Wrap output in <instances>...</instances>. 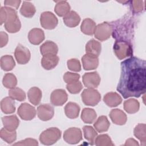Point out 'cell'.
I'll return each instance as SVG.
<instances>
[{
    "mask_svg": "<svg viewBox=\"0 0 146 146\" xmlns=\"http://www.w3.org/2000/svg\"><path fill=\"white\" fill-rule=\"evenodd\" d=\"M36 12L34 5L29 1H24L20 9V13L26 18L33 17Z\"/></svg>",
    "mask_w": 146,
    "mask_h": 146,
    "instance_id": "29",
    "label": "cell"
},
{
    "mask_svg": "<svg viewBox=\"0 0 146 146\" xmlns=\"http://www.w3.org/2000/svg\"><path fill=\"white\" fill-rule=\"evenodd\" d=\"M83 68L85 70H91L96 68L99 64L98 57L93 56L88 54H85L82 58Z\"/></svg>",
    "mask_w": 146,
    "mask_h": 146,
    "instance_id": "20",
    "label": "cell"
},
{
    "mask_svg": "<svg viewBox=\"0 0 146 146\" xmlns=\"http://www.w3.org/2000/svg\"><path fill=\"white\" fill-rule=\"evenodd\" d=\"M97 117L96 113L94 109L90 108H84L81 113L82 121L87 124H91L94 122Z\"/></svg>",
    "mask_w": 146,
    "mask_h": 146,
    "instance_id": "30",
    "label": "cell"
},
{
    "mask_svg": "<svg viewBox=\"0 0 146 146\" xmlns=\"http://www.w3.org/2000/svg\"><path fill=\"white\" fill-rule=\"evenodd\" d=\"M95 143L98 146H113L114 144L112 143L110 137L107 134H102L97 136Z\"/></svg>",
    "mask_w": 146,
    "mask_h": 146,
    "instance_id": "38",
    "label": "cell"
},
{
    "mask_svg": "<svg viewBox=\"0 0 146 146\" xmlns=\"http://www.w3.org/2000/svg\"><path fill=\"white\" fill-rule=\"evenodd\" d=\"M21 3V1H17V0H14V1L6 0L4 1V4L6 7H11L14 9H15V10L18 9Z\"/></svg>",
    "mask_w": 146,
    "mask_h": 146,
    "instance_id": "44",
    "label": "cell"
},
{
    "mask_svg": "<svg viewBox=\"0 0 146 146\" xmlns=\"http://www.w3.org/2000/svg\"><path fill=\"white\" fill-rule=\"evenodd\" d=\"M18 114L24 120H31L36 116V110L31 105L24 103L21 104L18 108Z\"/></svg>",
    "mask_w": 146,
    "mask_h": 146,
    "instance_id": "9",
    "label": "cell"
},
{
    "mask_svg": "<svg viewBox=\"0 0 146 146\" xmlns=\"http://www.w3.org/2000/svg\"><path fill=\"white\" fill-rule=\"evenodd\" d=\"M110 121H108L107 116L104 115L99 116L97 120L94 124V128L98 132H103L107 131L110 127Z\"/></svg>",
    "mask_w": 146,
    "mask_h": 146,
    "instance_id": "28",
    "label": "cell"
},
{
    "mask_svg": "<svg viewBox=\"0 0 146 146\" xmlns=\"http://www.w3.org/2000/svg\"><path fill=\"white\" fill-rule=\"evenodd\" d=\"M144 60L131 56L121 63V74L117 91L127 99L145 94L146 66Z\"/></svg>",
    "mask_w": 146,
    "mask_h": 146,
    "instance_id": "1",
    "label": "cell"
},
{
    "mask_svg": "<svg viewBox=\"0 0 146 146\" xmlns=\"http://www.w3.org/2000/svg\"><path fill=\"white\" fill-rule=\"evenodd\" d=\"M40 51L43 56L56 55L58 52V47L54 42L47 40L40 46Z\"/></svg>",
    "mask_w": 146,
    "mask_h": 146,
    "instance_id": "17",
    "label": "cell"
},
{
    "mask_svg": "<svg viewBox=\"0 0 146 146\" xmlns=\"http://www.w3.org/2000/svg\"><path fill=\"white\" fill-rule=\"evenodd\" d=\"M3 85L7 88L12 89L16 87L17 79L15 75L12 73L6 74L2 79Z\"/></svg>",
    "mask_w": 146,
    "mask_h": 146,
    "instance_id": "36",
    "label": "cell"
},
{
    "mask_svg": "<svg viewBox=\"0 0 146 146\" xmlns=\"http://www.w3.org/2000/svg\"><path fill=\"white\" fill-rule=\"evenodd\" d=\"M113 51L119 59H123L132 56L133 49L132 44L128 41L123 40H116L113 47Z\"/></svg>",
    "mask_w": 146,
    "mask_h": 146,
    "instance_id": "3",
    "label": "cell"
},
{
    "mask_svg": "<svg viewBox=\"0 0 146 146\" xmlns=\"http://www.w3.org/2000/svg\"><path fill=\"white\" fill-rule=\"evenodd\" d=\"M40 22L42 27L44 29L52 30L57 26L58 20L52 12L44 11L40 14Z\"/></svg>",
    "mask_w": 146,
    "mask_h": 146,
    "instance_id": "7",
    "label": "cell"
},
{
    "mask_svg": "<svg viewBox=\"0 0 146 146\" xmlns=\"http://www.w3.org/2000/svg\"><path fill=\"white\" fill-rule=\"evenodd\" d=\"M82 99L86 106H96L101 99V95L99 91L94 88H86L81 94Z\"/></svg>",
    "mask_w": 146,
    "mask_h": 146,
    "instance_id": "5",
    "label": "cell"
},
{
    "mask_svg": "<svg viewBox=\"0 0 146 146\" xmlns=\"http://www.w3.org/2000/svg\"><path fill=\"white\" fill-rule=\"evenodd\" d=\"M54 8L55 13L59 17H64L70 11V6L66 1H59L56 2Z\"/></svg>",
    "mask_w": 146,
    "mask_h": 146,
    "instance_id": "27",
    "label": "cell"
},
{
    "mask_svg": "<svg viewBox=\"0 0 146 146\" xmlns=\"http://www.w3.org/2000/svg\"><path fill=\"white\" fill-rule=\"evenodd\" d=\"M1 108L2 111L5 114L13 113L15 111L14 99L11 97H6L1 102Z\"/></svg>",
    "mask_w": 146,
    "mask_h": 146,
    "instance_id": "23",
    "label": "cell"
},
{
    "mask_svg": "<svg viewBox=\"0 0 146 146\" xmlns=\"http://www.w3.org/2000/svg\"><path fill=\"white\" fill-rule=\"evenodd\" d=\"M96 26V23L92 19L86 18L81 24L80 30L86 35H92L94 34Z\"/></svg>",
    "mask_w": 146,
    "mask_h": 146,
    "instance_id": "26",
    "label": "cell"
},
{
    "mask_svg": "<svg viewBox=\"0 0 146 146\" xmlns=\"http://www.w3.org/2000/svg\"><path fill=\"white\" fill-rule=\"evenodd\" d=\"M1 67L5 71L12 70L15 66V62L11 55H6L1 58Z\"/></svg>",
    "mask_w": 146,
    "mask_h": 146,
    "instance_id": "31",
    "label": "cell"
},
{
    "mask_svg": "<svg viewBox=\"0 0 146 146\" xmlns=\"http://www.w3.org/2000/svg\"><path fill=\"white\" fill-rule=\"evenodd\" d=\"M103 101L108 106L110 107H115L121 103L122 98L117 93L110 92L107 93L104 96Z\"/></svg>",
    "mask_w": 146,
    "mask_h": 146,
    "instance_id": "21",
    "label": "cell"
},
{
    "mask_svg": "<svg viewBox=\"0 0 146 146\" xmlns=\"http://www.w3.org/2000/svg\"><path fill=\"white\" fill-rule=\"evenodd\" d=\"M8 94L10 97L19 102L24 101L26 99L25 92L23 90L18 87H15L14 88L10 89Z\"/></svg>",
    "mask_w": 146,
    "mask_h": 146,
    "instance_id": "37",
    "label": "cell"
},
{
    "mask_svg": "<svg viewBox=\"0 0 146 146\" xmlns=\"http://www.w3.org/2000/svg\"><path fill=\"white\" fill-rule=\"evenodd\" d=\"M14 56L17 62L19 64H25L29 62L31 54L27 47L21 44H18L15 49Z\"/></svg>",
    "mask_w": 146,
    "mask_h": 146,
    "instance_id": "10",
    "label": "cell"
},
{
    "mask_svg": "<svg viewBox=\"0 0 146 146\" xmlns=\"http://www.w3.org/2000/svg\"><path fill=\"white\" fill-rule=\"evenodd\" d=\"M131 2V7L134 13H139L144 9V1H132Z\"/></svg>",
    "mask_w": 146,
    "mask_h": 146,
    "instance_id": "42",
    "label": "cell"
},
{
    "mask_svg": "<svg viewBox=\"0 0 146 146\" xmlns=\"http://www.w3.org/2000/svg\"><path fill=\"white\" fill-rule=\"evenodd\" d=\"M67 67L69 70L74 72H79L81 71V64L79 60L75 58L70 59L67 62Z\"/></svg>",
    "mask_w": 146,
    "mask_h": 146,
    "instance_id": "40",
    "label": "cell"
},
{
    "mask_svg": "<svg viewBox=\"0 0 146 146\" xmlns=\"http://www.w3.org/2000/svg\"><path fill=\"white\" fill-rule=\"evenodd\" d=\"M64 24L68 27H75L80 22V17L75 11H70L63 17Z\"/></svg>",
    "mask_w": 146,
    "mask_h": 146,
    "instance_id": "22",
    "label": "cell"
},
{
    "mask_svg": "<svg viewBox=\"0 0 146 146\" xmlns=\"http://www.w3.org/2000/svg\"><path fill=\"white\" fill-rule=\"evenodd\" d=\"M59 60V58L56 55H45L43 56L41 60V64L45 70H50L57 66Z\"/></svg>",
    "mask_w": 146,
    "mask_h": 146,
    "instance_id": "19",
    "label": "cell"
},
{
    "mask_svg": "<svg viewBox=\"0 0 146 146\" xmlns=\"http://www.w3.org/2000/svg\"><path fill=\"white\" fill-rule=\"evenodd\" d=\"M29 42L34 45H38L44 39V31L39 28L31 29L28 34Z\"/></svg>",
    "mask_w": 146,
    "mask_h": 146,
    "instance_id": "14",
    "label": "cell"
},
{
    "mask_svg": "<svg viewBox=\"0 0 146 146\" xmlns=\"http://www.w3.org/2000/svg\"><path fill=\"white\" fill-rule=\"evenodd\" d=\"M84 137L91 145H94L98 133L92 126L85 125L83 128Z\"/></svg>",
    "mask_w": 146,
    "mask_h": 146,
    "instance_id": "34",
    "label": "cell"
},
{
    "mask_svg": "<svg viewBox=\"0 0 146 146\" xmlns=\"http://www.w3.org/2000/svg\"><path fill=\"white\" fill-rule=\"evenodd\" d=\"M61 135L62 132L59 129L56 127H51L41 133L39 136V140L44 145H52L60 139Z\"/></svg>",
    "mask_w": 146,
    "mask_h": 146,
    "instance_id": "4",
    "label": "cell"
},
{
    "mask_svg": "<svg viewBox=\"0 0 146 146\" xmlns=\"http://www.w3.org/2000/svg\"><path fill=\"white\" fill-rule=\"evenodd\" d=\"M9 37L8 35L3 31H1L0 33V47H3L5 46L8 43Z\"/></svg>",
    "mask_w": 146,
    "mask_h": 146,
    "instance_id": "45",
    "label": "cell"
},
{
    "mask_svg": "<svg viewBox=\"0 0 146 146\" xmlns=\"http://www.w3.org/2000/svg\"><path fill=\"white\" fill-rule=\"evenodd\" d=\"M2 121L4 128L11 131H15L19 125V120L14 115L2 117Z\"/></svg>",
    "mask_w": 146,
    "mask_h": 146,
    "instance_id": "18",
    "label": "cell"
},
{
    "mask_svg": "<svg viewBox=\"0 0 146 146\" xmlns=\"http://www.w3.org/2000/svg\"><path fill=\"white\" fill-rule=\"evenodd\" d=\"M6 19V13L5 7H1L0 9V22L1 25L5 23Z\"/></svg>",
    "mask_w": 146,
    "mask_h": 146,
    "instance_id": "46",
    "label": "cell"
},
{
    "mask_svg": "<svg viewBox=\"0 0 146 146\" xmlns=\"http://www.w3.org/2000/svg\"><path fill=\"white\" fill-rule=\"evenodd\" d=\"M54 115V110L52 106L48 104H42L37 108V115L42 121H48L52 118Z\"/></svg>",
    "mask_w": 146,
    "mask_h": 146,
    "instance_id": "12",
    "label": "cell"
},
{
    "mask_svg": "<svg viewBox=\"0 0 146 146\" xmlns=\"http://www.w3.org/2000/svg\"><path fill=\"white\" fill-rule=\"evenodd\" d=\"M0 137L7 143L11 144L16 140L17 133L15 131H11L5 128H2L0 131Z\"/></svg>",
    "mask_w": 146,
    "mask_h": 146,
    "instance_id": "35",
    "label": "cell"
},
{
    "mask_svg": "<svg viewBox=\"0 0 146 146\" xmlns=\"http://www.w3.org/2000/svg\"><path fill=\"white\" fill-rule=\"evenodd\" d=\"M84 85L89 88H95L98 87L100 82V77L97 72L85 73L83 77Z\"/></svg>",
    "mask_w": 146,
    "mask_h": 146,
    "instance_id": "11",
    "label": "cell"
},
{
    "mask_svg": "<svg viewBox=\"0 0 146 146\" xmlns=\"http://www.w3.org/2000/svg\"><path fill=\"white\" fill-rule=\"evenodd\" d=\"M85 50L87 54L98 58L101 52L102 46L99 42L91 39L87 43Z\"/></svg>",
    "mask_w": 146,
    "mask_h": 146,
    "instance_id": "15",
    "label": "cell"
},
{
    "mask_svg": "<svg viewBox=\"0 0 146 146\" xmlns=\"http://www.w3.org/2000/svg\"><path fill=\"white\" fill-rule=\"evenodd\" d=\"M38 145V142L37 140L31 138H27L25 140L19 141L13 144V145H33L35 146Z\"/></svg>",
    "mask_w": 146,
    "mask_h": 146,
    "instance_id": "43",
    "label": "cell"
},
{
    "mask_svg": "<svg viewBox=\"0 0 146 146\" xmlns=\"http://www.w3.org/2000/svg\"><path fill=\"white\" fill-rule=\"evenodd\" d=\"M139 108V102L135 99H129L124 102V109L128 113H135L137 112Z\"/></svg>",
    "mask_w": 146,
    "mask_h": 146,
    "instance_id": "33",
    "label": "cell"
},
{
    "mask_svg": "<svg viewBox=\"0 0 146 146\" xmlns=\"http://www.w3.org/2000/svg\"><path fill=\"white\" fill-rule=\"evenodd\" d=\"M64 140L70 144H75L82 140V132L80 128L71 127L66 129L63 134Z\"/></svg>",
    "mask_w": 146,
    "mask_h": 146,
    "instance_id": "8",
    "label": "cell"
},
{
    "mask_svg": "<svg viewBox=\"0 0 146 146\" xmlns=\"http://www.w3.org/2000/svg\"><path fill=\"white\" fill-rule=\"evenodd\" d=\"M124 145H137V146H139V144L136 140H135L133 139L130 138V139H127L125 141Z\"/></svg>",
    "mask_w": 146,
    "mask_h": 146,
    "instance_id": "47",
    "label": "cell"
},
{
    "mask_svg": "<svg viewBox=\"0 0 146 146\" xmlns=\"http://www.w3.org/2000/svg\"><path fill=\"white\" fill-rule=\"evenodd\" d=\"M110 117L112 121L116 125H124L127 120L126 114L121 110L113 109L110 113Z\"/></svg>",
    "mask_w": 146,
    "mask_h": 146,
    "instance_id": "16",
    "label": "cell"
},
{
    "mask_svg": "<svg viewBox=\"0 0 146 146\" xmlns=\"http://www.w3.org/2000/svg\"><path fill=\"white\" fill-rule=\"evenodd\" d=\"M6 13V19L4 23L6 30L10 33L18 32L21 27V21L15 9L9 7H5Z\"/></svg>",
    "mask_w": 146,
    "mask_h": 146,
    "instance_id": "2",
    "label": "cell"
},
{
    "mask_svg": "<svg viewBox=\"0 0 146 146\" xmlns=\"http://www.w3.org/2000/svg\"><path fill=\"white\" fill-rule=\"evenodd\" d=\"M145 124H138L134 128L133 133L136 137H137L141 142L142 145H145L146 144V135H145Z\"/></svg>",
    "mask_w": 146,
    "mask_h": 146,
    "instance_id": "32",
    "label": "cell"
},
{
    "mask_svg": "<svg viewBox=\"0 0 146 146\" xmlns=\"http://www.w3.org/2000/svg\"><path fill=\"white\" fill-rule=\"evenodd\" d=\"M66 88L67 90L72 94H76L80 92L83 88V86L80 81H77L70 84H67Z\"/></svg>",
    "mask_w": 146,
    "mask_h": 146,
    "instance_id": "39",
    "label": "cell"
},
{
    "mask_svg": "<svg viewBox=\"0 0 146 146\" xmlns=\"http://www.w3.org/2000/svg\"><path fill=\"white\" fill-rule=\"evenodd\" d=\"M79 106L74 102H68L64 107L65 114L70 119H73L78 117L80 112Z\"/></svg>",
    "mask_w": 146,
    "mask_h": 146,
    "instance_id": "24",
    "label": "cell"
},
{
    "mask_svg": "<svg viewBox=\"0 0 146 146\" xmlns=\"http://www.w3.org/2000/svg\"><path fill=\"white\" fill-rule=\"evenodd\" d=\"M68 95L66 92L63 89H56L51 94L50 100L55 106H61L67 100Z\"/></svg>",
    "mask_w": 146,
    "mask_h": 146,
    "instance_id": "13",
    "label": "cell"
},
{
    "mask_svg": "<svg viewBox=\"0 0 146 146\" xmlns=\"http://www.w3.org/2000/svg\"><path fill=\"white\" fill-rule=\"evenodd\" d=\"M80 75L76 73L66 72L63 76V80L67 84L77 82L80 79Z\"/></svg>",
    "mask_w": 146,
    "mask_h": 146,
    "instance_id": "41",
    "label": "cell"
},
{
    "mask_svg": "<svg viewBox=\"0 0 146 146\" xmlns=\"http://www.w3.org/2000/svg\"><path fill=\"white\" fill-rule=\"evenodd\" d=\"M42 91L36 87H31L27 92V96L30 102L35 106L39 104L42 99Z\"/></svg>",
    "mask_w": 146,
    "mask_h": 146,
    "instance_id": "25",
    "label": "cell"
},
{
    "mask_svg": "<svg viewBox=\"0 0 146 146\" xmlns=\"http://www.w3.org/2000/svg\"><path fill=\"white\" fill-rule=\"evenodd\" d=\"M112 31V26L109 23L104 22L96 26L94 32L95 37L100 41H104L110 38Z\"/></svg>",
    "mask_w": 146,
    "mask_h": 146,
    "instance_id": "6",
    "label": "cell"
}]
</instances>
